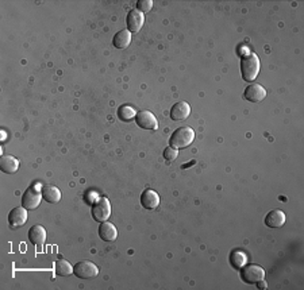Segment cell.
<instances>
[{
    "label": "cell",
    "mask_w": 304,
    "mask_h": 290,
    "mask_svg": "<svg viewBox=\"0 0 304 290\" xmlns=\"http://www.w3.org/2000/svg\"><path fill=\"white\" fill-rule=\"evenodd\" d=\"M261 69V62L257 54L247 53L241 60V73L245 81H254Z\"/></svg>",
    "instance_id": "1"
},
{
    "label": "cell",
    "mask_w": 304,
    "mask_h": 290,
    "mask_svg": "<svg viewBox=\"0 0 304 290\" xmlns=\"http://www.w3.org/2000/svg\"><path fill=\"white\" fill-rule=\"evenodd\" d=\"M195 139V131L188 126L185 127L177 128L176 131L173 132L171 139H169V146L173 149H185L188 146L192 145V142Z\"/></svg>",
    "instance_id": "2"
},
{
    "label": "cell",
    "mask_w": 304,
    "mask_h": 290,
    "mask_svg": "<svg viewBox=\"0 0 304 290\" xmlns=\"http://www.w3.org/2000/svg\"><path fill=\"white\" fill-rule=\"evenodd\" d=\"M111 215V205L110 200H107L106 197H99L95 201L92 207V217L99 223L107 221L110 219Z\"/></svg>",
    "instance_id": "3"
},
{
    "label": "cell",
    "mask_w": 304,
    "mask_h": 290,
    "mask_svg": "<svg viewBox=\"0 0 304 290\" xmlns=\"http://www.w3.org/2000/svg\"><path fill=\"white\" fill-rule=\"evenodd\" d=\"M241 278L246 283H257L265 278L264 268L258 264H245L241 268Z\"/></svg>",
    "instance_id": "4"
},
{
    "label": "cell",
    "mask_w": 304,
    "mask_h": 290,
    "mask_svg": "<svg viewBox=\"0 0 304 290\" xmlns=\"http://www.w3.org/2000/svg\"><path fill=\"white\" fill-rule=\"evenodd\" d=\"M73 272L81 279H91L99 275V267L89 260H81L73 267Z\"/></svg>",
    "instance_id": "5"
},
{
    "label": "cell",
    "mask_w": 304,
    "mask_h": 290,
    "mask_svg": "<svg viewBox=\"0 0 304 290\" xmlns=\"http://www.w3.org/2000/svg\"><path fill=\"white\" fill-rule=\"evenodd\" d=\"M41 200H42V192L34 186H31L23 193L22 205L26 208L27 211H34L41 204Z\"/></svg>",
    "instance_id": "6"
},
{
    "label": "cell",
    "mask_w": 304,
    "mask_h": 290,
    "mask_svg": "<svg viewBox=\"0 0 304 290\" xmlns=\"http://www.w3.org/2000/svg\"><path fill=\"white\" fill-rule=\"evenodd\" d=\"M135 122L143 130H157L159 128V122L156 116L150 111H141L135 115Z\"/></svg>",
    "instance_id": "7"
},
{
    "label": "cell",
    "mask_w": 304,
    "mask_h": 290,
    "mask_svg": "<svg viewBox=\"0 0 304 290\" xmlns=\"http://www.w3.org/2000/svg\"><path fill=\"white\" fill-rule=\"evenodd\" d=\"M243 96L247 101L250 103H261L264 100L265 96H266V91L262 85L257 83H251L246 89H245V93Z\"/></svg>",
    "instance_id": "8"
},
{
    "label": "cell",
    "mask_w": 304,
    "mask_h": 290,
    "mask_svg": "<svg viewBox=\"0 0 304 290\" xmlns=\"http://www.w3.org/2000/svg\"><path fill=\"white\" fill-rule=\"evenodd\" d=\"M27 221V209L25 207L14 208L9 215V225L11 228H19Z\"/></svg>",
    "instance_id": "9"
},
{
    "label": "cell",
    "mask_w": 304,
    "mask_h": 290,
    "mask_svg": "<svg viewBox=\"0 0 304 290\" xmlns=\"http://www.w3.org/2000/svg\"><path fill=\"white\" fill-rule=\"evenodd\" d=\"M145 23V17L141 11L131 10L127 17V29L130 33H138Z\"/></svg>",
    "instance_id": "10"
},
{
    "label": "cell",
    "mask_w": 304,
    "mask_h": 290,
    "mask_svg": "<svg viewBox=\"0 0 304 290\" xmlns=\"http://www.w3.org/2000/svg\"><path fill=\"white\" fill-rule=\"evenodd\" d=\"M142 207L147 211H153L160 205V196L153 189H146L141 194Z\"/></svg>",
    "instance_id": "11"
},
{
    "label": "cell",
    "mask_w": 304,
    "mask_h": 290,
    "mask_svg": "<svg viewBox=\"0 0 304 290\" xmlns=\"http://www.w3.org/2000/svg\"><path fill=\"white\" fill-rule=\"evenodd\" d=\"M190 114H191V107L190 104L185 103V101L176 103V104L172 107V110H171V118H172V120H176V122L185 120V119L190 116Z\"/></svg>",
    "instance_id": "12"
},
{
    "label": "cell",
    "mask_w": 304,
    "mask_h": 290,
    "mask_svg": "<svg viewBox=\"0 0 304 290\" xmlns=\"http://www.w3.org/2000/svg\"><path fill=\"white\" fill-rule=\"evenodd\" d=\"M265 224L268 225L269 228H280L285 224V215L284 212L280 209H273L270 211L265 217Z\"/></svg>",
    "instance_id": "13"
},
{
    "label": "cell",
    "mask_w": 304,
    "mask_h": 290,
    "mask_svg": "<svg viewBox=\"0 0 304 290\" xmlns=\"http://www.w3.org/2000/svg\"><path fill=\"white\" fill-rule=\"evenodd\" d=\"M99 235L104 242H114L118 237V231L115 228V225L108 221H103L99 227Z\"/></svg>",
    "instance_id": "14"
},
{
    "label": "cell",
    "mask_w": 304,
    "mask_h": 290,
    "mask_svg": "<svg viewBox=\"0 0 304 290\" xmlns=\"http://www.w3.org/2000/svg\"><path fill=\"white\" fill-rule=\"evenodd\" d=\"M29 239L33 244L42 246L46 240V229L42 225H33L29 231Z\"/></svg>",
    "instance_id": "15"
},
{
    "label": "cell",
    "mask_w": 304,
    "mask_h": 290,
    "mask_svg": "<svg viewBox=\"0 0 304 290\" xmlns=\"http://www.w3.org/2000/svg\"><path fill=\"white\" fill-rule=\"evenodd\" d=\"M19 161L13 155H3L0 159V169L6 174H13L18 170Z\"/></svg>",
    "instance_id": "16"
},
{
    "label": "cell",
    "mask_w": 304,
    "mask_h": 290,
    "mask_svg": "<svg viewBox=\"0 0 304 290\" xmlns=\"http://www.w3.org/2000/svg\"><path fill=\"white\" fill-rule=\"evenodd\" d=\"M41 192H42V197L45 198V201L50 202V204H56L61 200V192L54 185H45Z\"/></svg>",
    "instance_id": "17"
},
{
    "label": "cell",
    "mask_w": 304,
    "mask_h": 290,
    "mask_svg": "<svg viewBox=\"0 0 304 290\" xmlns=\"http://www.w3.org/2000/svg\"><path fill=\"white\" fill-rule=\"evenodd\" d=\"M112 44L116 49H127L128 45L131 44V33L128 30H120L115 34Z\"/></svg>",
    "instance_id": "18"
},
{
    "label": "cell",
    "mask_w": 304,
    "mask_h": 290,
    "mask_svg": "<svg viewBox=\"0 0 304 290\" xmlns=\"http://www.w3.org/2000/svg\"><path fill=\"white\" fill-rule=\"evenodd\" d=\"M230 263H231V266H233L234 268H237V270L242 268L243 266L247 263L246 254L239 250H234L233 252L230 254Z\"/></svg>",
    "instance_id": "19"
},
{
    "label": "cell",
    "mask_w": 304,
    "mask_h": 290,
    "mask_svg": "<svg viewBox=\"0 0 304 290\" xmlns=\"http://www.w3.org/2000/svg\"><path fill=\"white\" fill-rule=\"evenodd\" d=\"M54 270H56V274L60 275V277H68V275H71L72 272H73L72 264L65 259L57 260L56 264H54Z\"/></svg>",
    "instance_id": "20"
},
{
    "label": "cell",
    "mask_w": 304,
    "mask_h": 290,
    "mask_svg": "<svg viewBox=\"0 0 304 290\" xmlns=\"http://www.w3.org/2000/svg\"><path fill=\"white\" fill-rule=\"evenodd\" d=\"M135 115H137V112L130 106H122L119 107V110H118V118H119L122 122H130L131 119L135 118Z\"/></svg>",
    "instance_id": "21"
},
{
    "label": "cell",
    "mask_w": 304,
    "mask_h": 290,
    "mask_svg": "<svg viewBox=\"0 0 304 290\" xmlns=\"http://www.w3.org/2000/svg\"><path fill=\"white\" fill-rule=\"evenodd\" d=\"M153 9V0H139L137 5V10L143 13H149Z\"/></svg>",
    "instance_id": "22"
},
{
    "label": "cell",
    "mask_w": 304,
    "mask_h": 290,
    "mask_svg": "<svg viewBox=\"0 0 304 290\" xmlns=\"http://www.w3.org/2000/svg\"><path fill=\"white\" fill-rule=\"evenodd\" d=\"M179 157V151L177 149H173V147H167V149L164 150V158L167 159V161H173V159H176Z\"/></svg>",
    "instance_id": "23"
},
{
    "label": "cell",
    "mask_w": 304,
    "mask_h": 290,
    "mask_svg": "<svg viewBox=\"0 0 304 290\" xmlns=\"http://www.w3.org/2000/svg\"><path fill=\"white\" fill-rule=\"evenodd\" d=\"M257 286H258V289H266V282L264 279H261V281L257 282Z\"/></svg>",
    "instance_id": "24"
}]
</instances>
